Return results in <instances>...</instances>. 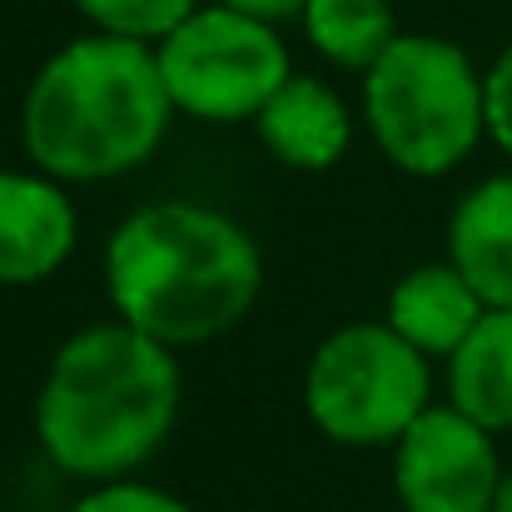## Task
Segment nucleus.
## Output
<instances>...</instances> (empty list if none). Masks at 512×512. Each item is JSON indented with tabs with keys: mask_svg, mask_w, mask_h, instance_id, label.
<instances>
[{
	"mask_svg": "<svg viewBox=\"0 0 512 512\" xmlns=\"http://www.w3.org/2000/svg\"><path fill=\"white\" fill-rule=\"evenodd\" d=\"M254 135L284 170L324 174L334 170L353 145V115L334 85L319 75H289L269 105L254 115Z\"/></svg>",
	"mask_w": 512,
	"mask_h": 512,
	"instance_id": "9",
	"label": "nucleus"
},
{
	"mask_svg": "<svg viewBox=\"0 0 512 512\" xmlns=\"http://www.w3.org/2000/svg\"><path fill=\"white\" fill-rule=\"evenodd\" d=\"M75 10H80L100 35L160 45L170 30H179V25L199 10V0H75Z\"/></svg>",
	"mask_w": 512,
	"mask_h": 512,
	"instance_id": "14",
	"label": "nucleus"
},
{
	"mask_svg": "<svg viewBox=\"0 0 512 512\" xmlns=\"http://www.w3.org/2000/svg\"><path fill=\"white\" fill-rule=\"evenodd\" d=\"M498 433L463 408H428L393 443V498L403 512H493L508 483Z\"/></svg>",
	"mask_w": 512,
	"mask_h": 512,
	"instance_id": "7",
	"label": "nucleus"
},
{
	"mask_svg": "<svg viewBox=\"0 0 512 512\" xmlns=\"http://www.w3.org/2000/svg\"><path fill=\"white\" fill-rule=\"evenodd\" d=\"M174 115L155 45L90 30L35 70L20 140L30 165L60 184H100L150 165Z\"/></svg>",
	"mask_w": 512,
	"mask_h": 512,
	"instance_id": "3",
	"label": "nucleus"
},
{
	"mask_svg": "<svg viewBox=\"0 0 512 512\" xmlns=\"http://www.w3.org/2000/svg\"><path fill=\"white\" fill-rule=\"evenodd\" d=\"M80 244V214L45 170H0V289L55 279Z\"/></svg>",
	"mask_w": 512,
	"mask_h": 512,
	"instance_id": "8",
	"label": "nucleus"
},
{
	"mask_svg": "<svg viewBox=\"0 0 512 512\" xmlns=\"http://www.w3.org/2000/svg\"><path fill=\"white\" fill-rule=\"evenodd\" d=\"M174 418L179 358L125 319L75 329L35 393L40 453L80 483L135 478L170 443Z\"/></svg>",
	"mask_w": 512,
	"mask_h": 512,
	"instance_id": "2",
	"label": "nucleus"
},
{
	"mask_svg": "<svg viewBox=\"0 0 512 512\" xmlns=\"http://www.w3.org/2000/svg\"><path fill=\"white\" fill-rule=\"evenodd\" d=\"M448 259L488 309H512V170L488 174L453 204Z\"/></svg>",
	"mask_w": 512,
	"mask_h": 512,
	"instance_id": "11",
	"label": "nucleus"
},
{
	"mask_svg": "<svg viewBox=\"0 0 512 512\" xmlns=\"http://www.w3.org/2000/svg\"><path fill=\"white\" fill-rule=\"evenodd\" d=\"M428 353L388 324H343L314 343L304 368V413L343 448H393L433 403Z\"/></svg>",
	"mask_w": 512,
	"mask_h": 512,
	"instance_id": "5",
	"label": "nucleus"
},
{
	"mask_svg": "<svg viewBox=\"0 0 512 512\" xmlns=\"http://www.w3.org/2000/svg\"><path fill=\"white\" fill-rule=\"evenodd\" d=\"M488 314L483 294L463 279V269L453 259L443 264H418L408 269L393 289H388V309H383V324L393 334L413 343L418 353L428 358H453L463 339L478 329V319Z\"/></svg>",
	"mask_w": 512,
	"mask_h": 512,
	"instance_id": "10",
	"label": "nucleus"
},
{
	"mask_svg": "<svg viewBox=\"0 0 512 512\" xmlns=\"http://www.w3.org/2000/svg\"><path fill=\"white\" fill-rule=\"evenodd\" d=\"M448 403L488 433L512 428V309H488L448 358Z\"/></svg>",
	"mask_w": 512,
	"mask_h": 512,
	"instance_id": "12",
	"label": "nucleus"
},
{
	"mask_svg": "<svg viewBox=\"0 0 512 512\" xmlns=\"http://www.w3.org/2000/svg\"><path fill=\"white\" fill-rule=\"evenodd\" d=\"M483 90H488V140L512 155V40L483 70Z\"/></svg>",
	"mask_w": 512,
	"mask_h": 512,
	"instance_id": "16",
	"label": "nucleus"
},
{
	"mask_svg": "<svg viewBox=\"0 0 512 512\" xmlns=\"http://www.w3.org/2000/svg\"><path fill=\"white\" fill-rule=\"evenodd\" d=\"M155 55L174 110L204 125H254L269 95L294 75L279 25H264L224 0L199 5L155 45Z\"/></svg>",
	"mask_w": 512,
	"mask_h": 512,
	"instance_id": "6",
	"label": "nucleus"
},
{
	"mask_svg": "<svg viewBox=\"0 0 512 512\" xmlns=\"http://www.w3.org/2000/svg\"><path fill=\"white\" fill-rule=\"evenodd\" d=\"M299 25L309 45L339 70H368L403 35L388 0H309Z\"/></svg>",
	"mask_w": 512,
	"mask_h": 512,
	"instance_id": "13",
	"label": "nucleus"
},
{
	"mask_svg": "<svg viewBox=\"0 0 512 512\" xmlns=\"http://www.w3.org/2000/svg\"><path fill=\"white\" fill-rule=\"evenodd\" d=\"M70 512H194L179 493L140 483V478H110V483H90Z\"/></svg>",
	"mask_w": 512,
	"mask_h": 512,
	"instance_id": "15",
	"label": "nucleus"
},
{
	"mask_svg": "<svg viewBox=\"0 0 512 512\" xmlns=\"http://www.w3.org/2000/svg\"><path fill=\"white\" fill-rule=\"evenodd\" d=\"M105 294L130 329L174 353L199 348L254 314L264 254L224 209L194 199L140 204L105 239Z\"/></svg>",
	"mask_w": 512,
	"mask_h": 512,
	"instance_id": "1",
	"label": "nucleus"
},
{
	"mask_svg": "<svg viewBox=\"0 0 512 512\" xmlns=\"http://www.w3.org/2000/svg\"><path fill=\"white\" fill-rule=\"evenodd\" d=\"M224 5H234V10L264 20V25H284V20H299L309 0H224Z\"/></svg>",
	"mask_w": 512,
	"mask_h": 512,
	"instance_id": "17",
	"label": "nucleus"
},
{
	"mask_svg": "<svg viewBox=\"0 0 512 512\" xmlns=\"http://www.w3.org/2000/svg\"><path fill=\"white\" fill-rule=\"evenodd\" d=\"M493 512H512V473H508V483H503V493H498V508Z\"/></svg>",
	"mask_w": 512,
	"mask_h": 512,
	"instance_id": "18",
	"label": "nucleus"
},
{
	"mask_svg": "<svg viewBox=\"0 0 512 512\" xmlns=\"http://www.w3.org/2000/svg\"><path fill=\"white\" fill-rule=\"evenodd\" d=\"M363 120L393 170L443 179L488 140L483 70L463 45L403 30L363 70Z\"/></svg>",
	"mask_w": 512,
	"mask_h": 512,
	"instance_id": "4",
	"label": "nucleus"
}]
</instances>
